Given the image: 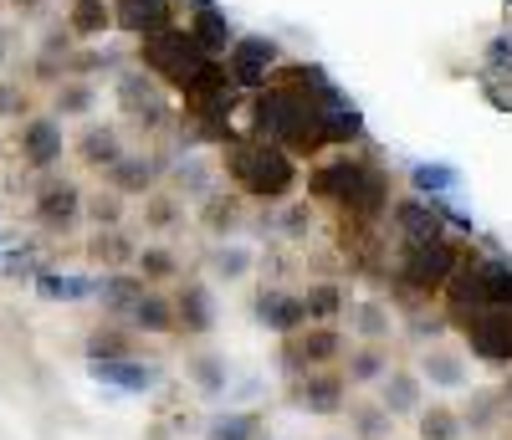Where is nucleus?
<instances>
[{
  "instance_id": "obj_1",
  "label": "nucleus",
  "mask_w": 512,
  "mask_h": 440,
  "mask_svg": "<svg viewBox=\"0 0 512 440\" xmlns=\"http://www.w3.org/2000/svg\"><path fill=\"white\" fill-rule=\"evenodd\" d=\"M251 123L267 144L287 149V154H318L323 149V123H318V103L308 93H297L287 82H267L251 103Z\"/></svg>"
},
{
  "instance_id": "obj_2",
  "label": "nucleus",
  "mask_w": 512,
  "mask_h": 440,
  "mask_svg": "<svg viewBox=\"0 0 512 440\" xmlns=\"http://www.w3.org/2000/svg\"><path fill=\"white\" fill-rule=\"evenodd\" d=\"M226 169L236 174V185L256 200H282L292 185H297V169H292V154L256 139V144H231L226 154Z\"/></svg>"
},
{
  "instance_id": "obj_3",
  "label": "nucleus",
  "mask_w": 512,
  "mask_h": 440,
  "mask_svg": "<svg viewBox=\"0 0 512 440\" xmlns=\"http://www.w3.org/2000/svg\"><path fill=\"white\" fill-rule=\"evenodd\" d=\"M139 57H144V67L159 77V82H169V87H190V77L210 62L195 41H190V31H175V26H164V31H149L144 36V47H139Z\"/></svg>"
},
{
  "instance_id": "obj_4",
  "label": "nucleus",
  "mask_w": 512,
  "mask_h": 440,
  "mask_svg": "<svg viewBox=\"0 0 512 440\" xmlns=\"http://www.w3.org/2000/svg\"><path fill=\"white\" fill-rule=\"evenodd\" d=\"M461 267V256L451 241H431V246H410L400 261V282L410 292H441L451 282V272Z\"/></svg>"
},
{
  "instance_id": "obj_5",
  "label": "nucleus",
  "mask_w": 512,
  "mask_h": 440,
  "mask_svg": "<svg viewBox=\"0 0 512 440\" xmlns=\"http://www.w3.org/2000/svg\"><path fill=\"white\" fill-rule=\"evenodd\" d=\"M461 328H466V343H472L477 359L512 364V307H482V313L461 318Z\"/></svg>"
},
{
  "instance_id": "obj_6",
  "label": "nucleus",
  "mask_w": 512,
  "mask_h": 440,
  "mask_svg": "<svg viewBox=\"0 0 512 440\" xmlns=\"http://www.w3.org/2000/svg\"><path fill=\"white\" fill-rule=\"evenodd\" d=\"M277 41L272 36H236L231 41V62H226V77L236 87H267L272 67H277Z\"/></svg>"
},
{
  "instance_id": "obj_7",
  "label": "nucleus",
  "mask_w": 512,
  "mask_h": 440,
  "mask_svg": "<svg viewBox=\"0 0 512 440\" xmlns=\"http://www.w3.org/2000/svg\"><path fill=\"white\" fill-rule=\"evenodd\" d=\"M118 103H123V113H134L144 128H164V123H169V103L159 98L154 77L123 72V77H118Z\"/></svg>"
},
{
  "instance_id": "obj_8",
  "label": "nucleus",
  "mask_w": 512,
  "mask_h": 440,
  "mask_svg": "<svg viewBox=\"0 0 512 440\" xmlns=\"http://www.w3.org/2000/svg\"><path fill=\"white\" fill-rule=\"evenodd\" d=\"M338 354H344V338H338L333 328H308V333H297L282 343V364L297 374V369H308V364H333Z\"/></svg>"
},
{
  "instance_id": "obj_9",
  "label": "nucleus",
  "mask_w": 512,
  "mask_h": 440,
  "mask_svg": "<svg viewBox=\"0 0 512 440\" xmlns=\"http://www.w3.org/2000/svg\"><path fill=\"white\" fill-rule=\"evenodd\" d=\"M88 374L108 389H123V394H149L159 384V369L154 364H139V359H93Z\"/></svg>"
},
{
  "instance_id": "obj_10",
  "label": "nucleus",
  "mask_w": 512,
  "mask_h": 440,
  "mask_svg": "<svg viewBox=\"0 0 512 440\" xmlns=\"http://www.w3.org/2000/svg\"><path fill=\"white\" fill-rule=\"evenodd\" d=\"M313 103H318V123H323V144H349V139L364 134L359 108L344 103V93H338V87H328V93L313 98Z\"/></svg>"
},
{
  "instance_id": "obj_11",
  "label": "nucleus",
  "mask_w": 512,
  "mask_h": 440,
  "mask_svg": "<svg viewBox=\"0 0 512 440\" xmlns=\"http://www.w3.org/2000/svg\"><path fill=\"white\" fill-rule=\"evenodd\" d=\"M395 226L410 246H431V241H446V220L431 200H400L395 205Z\"/></svg>"
},
{
  "instance_id": "obj_12",
  "label": "nucleus",
  "mask_w": 512,
  "mask_h": 440,
  "mask_svg": "<svg viewBox=\"0 0 512 440\" xmlns=\"http://www.w3.org/2000/svg\"><path fill=\"white\" fill-rule=\"evenodd\" d=\"M77 215H82V190L77 185H47L36 195V220L47 231H67Z\"/></svg>"
},
{
  "instance_id": "obj_13",
  "label": "nucleus",
  "mask_w": 512,
  "mask_h": 440,
  "mask_svg": "<svg viewBox=\"0 0 512 440\" xmlns=\"http://www.w3.org/2000/svg\"><path fill=\"white\" fill-rule=\"evenodd\" d=\"M21 149H26V164L31 169H52L62 159V128L52 118H31L21 128Z\"/></svg>"
},
{
  "instance_id": "obj_14",
  "label": "nucleus",
  "mask_w": 512,
  "mask_h": 440,
  "mask_svg": "<svg viewBox=\"0 0 512 440\" xmlns=\"http://www.w3.org/2000/svg\"><path fill=\"white\" fill-rule=\"evenodd\" d=\"M297 405H303L308 415H338L344 410V379L338 374H308L303 384H297Z\"/></svg>"
},
{
  "instance_id": "obj_15",
  "label": "nucleus",
  "mask_w": 512,
  "mask_h": 440,
  "mask_svg": "<svg viewBox=\"0 0 512 440\" xmlns=\"http://www.w3.org/2000/svg\"><path fill=\"white\" fill-rule=\"evenodd\" d=\"M175 328H185V333H210V328H216V302H210V287L190 282L175 297Z\"/></svg>"
},
{
  "instance_id": "obj_16",
  "label": "nucleus",
  "mask_w": 512,
  "mask_h": 440,
  "mask_svg": "<svg viewBox=\"0 0 512 440\" xmlns=\"http://www.w3.org/2000/svg\"><path fill=\"white\" fill-rule=\"evenodd\" d=\"M113 16H118L123 31L149 36V31L169 26V0H113Z\"/></svg>"
},
{
  "instance_id": "obj_17",
  "label": "nucleus",
  "mask_w": 512,
  "mask_h": 440,
  "mask_svg": "<svg viewBox=\"0 0 512 440\" xmlns=\"http://www.w3.org/2000/svg\"><path fill=\"white\" fill-rule=\"evenodd\" d=\"M190 41L205 52V57H216V52H231V41H236V31H231V21L216 11V6H200L195 11V21H190Z\"/></svg>"
},
{
  "instance_id": "obj_18",
  "label": "nucleus",
  "mask_w": 512,
  "mask_h": 440,
  "mask_svg": "<svg viewBox=\"0 0 512 440\" xmlns=\"http://www.w3.org/2000/svg\"><path fill=\"white\" fill-rule=\"evenodd\" d=\"M384 205H390V180H384L379 169H369V164H364V174L354 180V190L344 195V210H349V215H364V220H369V215H379Z\"/></svg>"
},
{
  "instance_id": "obj_19",
  "label": "nucleus",
  "mask_w": 512,
  "mask_h": 440,
  "mask_svg": "<svg viewBox=\"0 0 512 440\" xmlns=\"http://www.w3.org/2000/svg\"><path fill=\"white\" fill-rule=\"evenodd\" d=\"M256 318H262V328H272V333H297L308 323V307H303V297L267 292L262 302H256Z\"/></svg>"
},
{
  "instance_id": "obj_20",
  "label": "nucleus",
  "mask_w": 512,
  "mask_h": 440,
  "mask_svg": "<svg viewBox=\"0 0 512 440\" xmlns=\"http://www.w3.org/2000/svg\"><path fill=\"white\" fill-rule=\"evenodd\" d=\"M359 174H364V159H338V164H323V169L313 174V195H318V200H338V205H344V195L354 190Z\"/></svg>"
},
{
  "instance_id": "obj_21",
  "label": "nucleus",
  "mask_w": 512,
  "mask_h": 440,
  "mask_svg": "<svg viewBox=\"0 0 512 440\" xmlns=\"http://www.w3.org/2000/svg\"><path fill=\"white\" fill-rule=\"evenodd\" d=\"M159 169H164L159 159H128V154H123V159L108 169V180H113L118 190H128V195H144V190L159 180Z\"/></svg>"
},
{
  "instance_id": "obj_22",
  "label": "nucleus",
  "mask_w": 512,
  "mask_h": 440,
  "mask_svg": "<svg viewBox=\"0 0 512 440\" xmlns=\"http://www.w3.org/2000/svg\"><path fill=\"white\" fill-rule=\"evenodd\" d=\"M98 297H103V307H108V313H134V307H139V297H144V282L139 277H128V272H113V277H103L98 282Z\"/></svg>"
},
{
  "instance_id": "obj_23",
  "label": "nucleus",
  "mask_w": 512,
  "mask_h": 440,
  "mask_svg": "<svg viewBox=\"0 0 512 440\" xmlns=\"http://www.w3.org/2000/svg\"><path fill=\"white\" fill-rule=\"evenodd\" d=\"M77 154H82V164H93V169H113L123 159V144H118L113 128H88V134L77 139Z\"/></svg>"
},
{
  "instance_id": "obj_24",
  "label": "nucleus",
  "mask_w": 512,
  "mask_h": 440,
  "mask_svg": "<svg viewBox=\"0 0 512 440\" xmlns=\"http://www.w3.org/2000/svg\"><path fill=\"white\" fill-rule=\"evenodd\" d=\"M36 292L47 302H82V297H98V282L93 277H57V272H41L36 277Z\"/></svg>"
},
{
  "instance_id": "obj_25",
  "label": "nucleus",
  "mask_w": 512,
  "mask_h": 440,
  "mask_svg": "<svg viewBox=\"0 0 512 440\" xmlns=\"http://www.w3.org/2000/svg\"><path fill=\"white\" fill-rule=\"evenodd\" d=\"M410 180H415V190H420L425 200H441V195H451V190L461 185V174H456L451 164H415Z\"/></svg>"
},
{
  "instance_id": "obj_26",
  "label": "nucleus",
  "mask_w": 512,
  "mask_h": 440,
  "mask_svg": "<svg viewBox=\"0 0 512 440\" xmlns=\"http://www.w3.org/2000/svg\"><path fill=\"white\" fill-rule=\"evenodd\" d=\"M190 379H195V389L200 394H226V384H231V369H226V359L221 354H200V359H190Z\"/></svg>"
},
{
  "instance_id": "obj_27",
  "label": "nucleus",
  "mask_w": 512,
  "mask_h": 440,
  "mask_svg": "<svg viewBox=\"0 0 512 440\" xmlns=\"http://www.w3.org/2000/svg\"><path fill=\"white\" fill-rule=\"evenodd\" d=\"M128 318H134V328H144V333H169V328H175V302H164V297L144 292L139 307H134Z\"/></svg>"
},
{
  "instance_id": "obj_28",
  "label": "nucleus",
  "mask_w": 512,
  "mask_h": 440,
  "mask_svg": "<svg viewBox=\"0 0 512 440\" xmlns=\"http://www.w3.org/2000/svg\"><path fill=\"white\" fill-rule=\"evenodd\" d=\"M415 405H420V379L415 374H384V410L415 415Z\"/></svg>"
},
{
  "instance_id": "obj_29",
  "label": "nucleus",
  "mask_w": 512,
  "mask_h": 440,
  "mask_svg": "<svg viewBox=\"0 0 512 440\" xmlns=\"http://www.w3.org/2000/svg\"><path fill=\"white\" fill-rule=\"evenodd\" d=\"M420 374L431 379V384H441V389H461V384H466V369H461V359L441 354V348H431V354L420 359Z\"/></svg>"
},
{
  "instance_id": "obj_30",
  "label": "nucleus",
  "mask_w": 512,
  "mask_h": 440,
  "mask_svg": "<svg viewBox=\"0 0 512 440\" xmlns=\"http://www.w3.org/2000/svg\"><path fill=\"white\" fill-rule=\"evenodd\" d=\"M461 435V415L446 405H431L420 415V440H456Z\"/></svg>"
},
{
  "instance_id": "obj_31",
  "label": "nucleus",
  "mask_w": 512,
  "mask_h": 440,
  "mask_svg": "<svg viewBox=\"0 0 512 440\" xmlns=\"http://www.w3.org/2000/svg\"><path fill=\"white\" fill-rule=\"evenodd\" d=\"M93 359H134V354H128V333L103 323V328L88 338V364H93Z\"/></svg>"
},
{
  "instance_id": "obj_32",
  "label": "nucleus",
  "mask_w": 512,
  "mask_h": 440,
  "mask_svg": "<svg viewBox=\"0 0 512 440\" xmlns=\"http://www.w3.org/2000/svg\"><path fill=\"white\" fill-rule=\"evenodd\" d=\"M67 26H72L77 36H103V26H108V6H103V0H77Z\"/></svg>"
},
{
  "instance_id": "obj_33",
  "label": "nucleus",
  "mask_w": 512,
  "mask_h": 440,
  "mask_svg": "<svg viewBox=\"0 0 512 440\" xmlns=\"http://www.w3.org/2000/svg\"><path fill=\"white\" fill-rule=\"evenodd\" d=\"M256 430H262L256 415H221L210 425V440H256Z\"/></svg>"
},
{
  "instance_id": "obj_34",
  "label": "nucleus",
  "mask_w": 512,
  "mask_h": 440,
  "mask_svg": "<svg viewBox=\"0 0 512 440\" xmlns=\"http://www.w3.org/2000/svg\"><path fill=\"white\" fill-rule=\"evenodd\" d=\"M175 185L200 200V195H210V169H205L200 159H185V164H175Z\"/></svg>"
},
{
  "instance_id": "obj_35",
  "label": "nucleus",
  "mask_w": 512,
  "mask_h": 440,
  "mask_svg": "<svg viewBox=\"0 0 512 440\" xmlns=\"http://www.w3.org/2000/svg\"><path fill=\"white\" fill-rule=\"evenodd\" d=\"M88 251H93V261H113V267H118V261H134V246H128L118 231H98V241Z\"/></svg>"
},
{
  "instance_id": "obj_36",
  "label": "nucleus",
  "mask_w": 512,
  "mask_h": 440,
  "mask_svg": "<svg viewBox=\"0 0 512 440\" xmlns=\"http://www.w3.org/2000/svg\"><path fill=\"white\" fill-rule=\"evenodd\" d=\"M349 379H354V384L384 379V354H379V348H359V354L349 359Z\"/></svg>"
},
{
  "instance_id": "obj_37",
  "label": "nucleus",
  "mask_w": 512,
  "mask_h": 440,
  "mask_svg": "<svg viewBox=\"0 0 512 440\" xmlns=\"http://www.w3.org/2000/svg\"><path fill=\"white\" fill-rule=\"evenodd\" d=\"M303 307H308V318H333L338 307H344V292H338V287H313L303 297Z\"/></svg>"
},
{
  "instance_id": "obj_38",
  "label": "nucleus",
  "mask_w": 512,
  "mask_h": 440,
  "mask_svg": "<svg viewBox=\"0 0 512 440\" xmlns=\"http://www.w3.org/2000/svg\"><path fill=\"white\" fill-rule=\"evenodd\" d=\"M354 318H359L354 328H359L364 338H384V333H390V313H384V307H379V302H364V307H359V313H354Z\"/></svg>"
},
{
  "instance_id": "obj_39",
  "label": "nucleus",
  "mask_w": 512,
  "mask_h": 440,
  "mask_svg": "<svg viewBox=\"0 0 512 440\" xmlns=\"http://www.w3.org/2000/svg\"><path fill=\"white\" fill-rule=\"evenodd\" d=\"M354 430H359L364 440L384 435V430H390V410H384V405H364V410H354Z\"/></svg>"
},
{
  "instance_id": "obj_40",
  "label": "nucleus",
  "mask_w": 512,
  "mask_h": 440,
  "mask_svg": "<svg viewBox=\"0 0 512 440\" xmlns=\"http://www.w3.org/2000/svg\"><path fill=\"white\" fill-rule=\"evenodd\" d=\"M93 108V87L88 82H67L57 93V113H88Z\"/></svg>"
},
{
  "instance_id": "obj_41",
  "label": "nucleus",
  "mask_w": 512,
  "mask_h": 440,
  "mask_svg": "<svg viewBox=\"0 0 512 440\" xmlns=\"http://www.w3.org/2000/svg\"><path fill=\"white\" fill-rule=\"evenodd\" d=\"M236 215H241L236 200H210V205H205V226H210V231H226V226H236Z\"/></svg>"
},
{
  "instance_id": "obj_42",
  "label": "nucleus",
  "mask_w": 512,
  "mask_h": 440,
  "mask_svg": "<svg viewBox=\"0 0 512 440\" xmlns=\"http://www.w3.org/2000/svg\"><path fill=\"white\" fill-rule=\"evenodd\" d=\"M492 420H497V400H492V394H477V400H472V410H466V420H461V425L487 430Z\"/></svg>"
},
{
  "instance_id": "obj_43",
  "label": "nucleus",
  "mask_w": 512,
  "mask_h": 440,
  "mask_svg": "<svg viewBox=\"0 0 512 440\" xmlns=\"http://www.w3.org/2000/svg\"><path fill=\"white\" fill-rule=\"evenodd\" d=\"M246 267H251L246 251H236V246H231V251H216V272H221V277H246Z\"/></svg>"
},
{
  "instance_id": "obj_44",
  "label": "nucleus",
  "mask_w": 512,
  "mask_h": 440,
  "mask_svg": "<svg viewBox=\"0 0 512 440\" xmlns=\"http://www.w3.org/2000/svg\"><path fill=\"white\" fill-rule=\"evenodd\" d=\"M139 267H144V277H175V256L169 251H144Z\"/></svg>"
},
{
  "instance_id": "obj_45",
  "label": "nucleus",
  "mask_w": 512,
  "mask_h": 440,
  "mask_svg": "<svg viewBox=\"0 0 512 440\" xmlns=\"http://www.w3.org/2000/svg\"><path fill=\"white\" fill-rule=\"evenodd\" d=\"M175 215H180L175 200H149V210H144V220H149V226H159V231H164V226H175Z\"/></svg>"
},
{
  "instance_id": "obj_46",
  "label": "nucleus",
  "mask_w": 512,
  "mask_h": 440,
  "mask_svg": "<svg viewBox=\"0 0 512 440\" xmlns=\"http://www.w3.org/2000/svg\"><path fill=\"white\" fill-rule=\"evenodd\" d=\"M88 210H93V220H98V226H118V215H123V205H118L113 195H98Z\"/></svg>"
},
{
  "instance_id": "obj_47",
  "label": "nucleus",
  "mask_w": 512,
  "mask_h": 440,
  "mask_svg": "<svg viewBox=\"0 0 512 440\" xmlns=\"http://www.w3.org/2000/svg\"><path fill=\"white\" fill-rule=\"evenodd\" d=\"M26 108V98H21V87H11V82H0V118H11V113H21Z\"/></svg>"
},
{
  "instance_id": "obj_48",
  "label": "nucleus",
  "mask_w": 512,
  "mask_h": 440,
  "mask_svg": "<svg viewBox=\"0 0 512 440\" xmlns=\"http://www.w3.org/2000/svg\"><path fill=\"white\" fill-rule=\"evenodd\" d=\"M441 328H446V323H436V318H431V323H425V318H420V323H415V333H420V338H425V333H431V338H436V333H441Z\"/></svg>"
},
{
  "instance_id": "obj_49",
  "label": "nucleus",
  "mask_w": 512,
  "mask_h": 440,
  "mask_svg": "<svg viewBox=\"0 0 512 440\" xmlns=\"http://www.w3.org/2000/svg\"><path fill=\"white\" fill-rule=\"evenodd\" d=\"M6 52H11V31L0 26V62H6Z\"/></svg>"
},
{
  "instance_id": "obj_50",
  "label": "nucleus",
  "mask_w": 512,
  "mask_h": 440,
  "mask_svg": "<svg viewBox=\"0 0 512 440\" xmlns=\"http://www.w3.org/2000/svg\"><path fill=\"white\" fill-rule=\"evenodd\" d=\"M507 405H512V379H507Z\"/></svg>"
}]
</instances>
